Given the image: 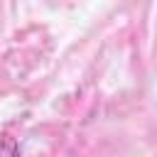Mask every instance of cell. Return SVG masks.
I'll return each mask as SVG.
<instances>
[{
	"instance_id": "obj_1",
	"label": "cell",
	"mask_w": 157,
	"mask_h": 157,
	"mask_svg": "<svg viewBox=\"0 0 157 157\" xmlns=\"http://www.w3.org/2000/svg\"><path fill=\"white\" fill-rule=\"evenodd\" d=\"M0 157H22L20 142L10 132H0Z\"/></svg>"
}]
</instances>
